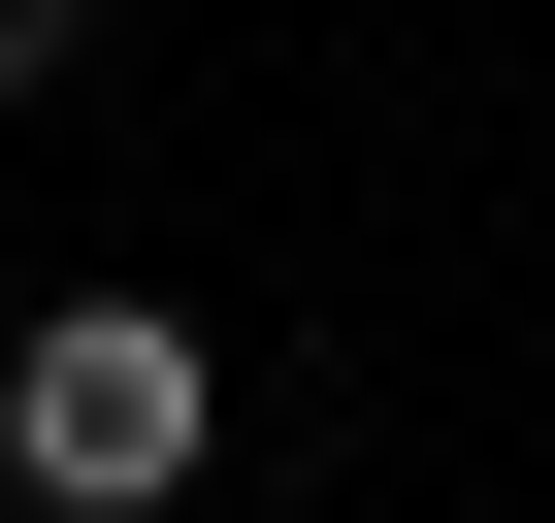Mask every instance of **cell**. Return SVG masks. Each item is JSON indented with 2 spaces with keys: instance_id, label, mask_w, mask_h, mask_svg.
<instances>
[{
  "instance_id": "obj_1",
  "label": "cell",
  "mask_w": 555,
  "mask_h": 523,
  "mask_svg": "<svg viewBox=\"0 0 555 523\" xmlns=\"http://www.w3.org/2000/svg\"><path fill=\"white\" fill-rule=\"evenodd\" d=\"M196 458H229V360L164 295H34V328H0V490H34V523H164Z\"/></svg>"
},
{
  "instance_id": "obj_2",
  "label": "cell",
  "mask_w": 555,
  "mask_h": 523,
  "mask_svg": "<svg viewBox=\"0 0 555 523\" xmlns=\"http://www.w3.org/2000/svg\"><path fill=\"white\" fill-rule=\"evenodd\" d=\"M66 34H99V0H0V99H66Z\"/></svg>"
}]
</instances>
